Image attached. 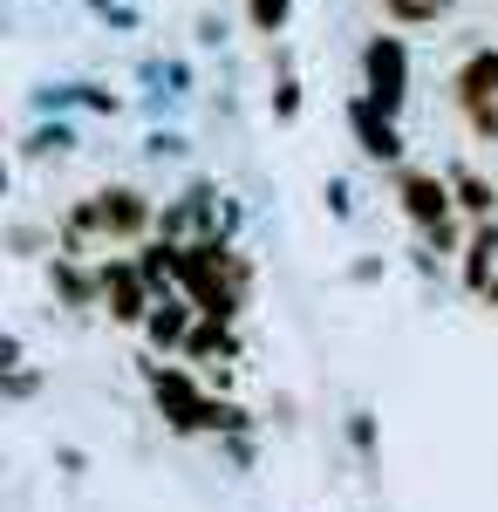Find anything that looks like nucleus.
I'll return each instance as SVG.
<instances>
[{"mask_svg":"<svg viewBox=\"0 0 498 512\" xmlns=\"http://www.w3.org/2000/svg\"><path fill=\"white\" fill-rule=\"evenodd\" d=\"M178 287L192 294L198 315L232 321L239 308H246L253 267H246V253H232L219 233H198V239H178Z\"/></svg>","mask_w":498,"mask_h":512,"instance_id":"nucleus-1","label":"nucleus"},{"mask_svg":"<svg viewBox=\"0 0 498 512\" xmlns=\"http://www.w3.org/2000/svg\"><path fill=\"white\" fill-rule=\"evenodd\" d=\"M157 226L151 198L137 192V185H103V192H89L62 219V253H89V239H110V246H137V239Z\"/></svg>","mask_w":498,"mask_h":512,"instance_id":"nucleus-2","label":"nucleus"},{"mask_svg":"<svg viewBox=\"0 0 498 512\" xmlns=\"http://www.w3.org/2000/svg\"><path fill=\"white\" fill-rule=\"evenodd\" d=\"M362 96L389 117H403V103H410V48H403V35L362 41Z\"/></svg>","mask_w":498,"mask_h":512,"instance_id":"nucleus-3","label":"nucleus"},{"mask_svg":"<svg viewBox=\"0 0 498 512\" xmlns=\"http://www.w3.org/2000/svg\"><path fill=\"white\" fill-rule=\"evenodd\" d=\"M396 205H403V219H410L423 239L458 219V192H451V178H437V171H423V164H403V171H396Z\"/></svg>","mask_w":498,"mask_h":512,"instance_id":"nucleus-4","label":"nucleus"},{"mask_svg":"<svg viewBox=\"0 0 498 512\" xmlns=\"http://www.w3.org/2000/svg\"><path fill=\"white\" fill-rule=\"evenodd\" d=\"M151 396H157V410H164V424L171 431H205V403L212 396L192 383V369H178V362H151Z\"/></svg>","mask_w":498,"mask_h":512,"instance_id":"nucleus-5","label":"nucleus"},{"mask_svg":"<svg viewBox=\"0 0 498 512\" xmlns=\"http://www.w3.org/2000/svg\"><path fill=\"white\" fill-rule=\"evenodd\" d=\"M96 274H103V308H110V321H123V328H144V321H151L157 287L144 280L137 260H103Z\"/></svg>","mask_w":498,"mask_h":512,"instance_id":"nucleus-6","label":"nucleus"},{"mask_svg":"<svg viewBox=\"0 0 498 512\" xmlns=\"http://www.w3.org/2000/svg\"><path fill=\"white\" fill-rule=\"evenodd\" d=\"M348 130H355V144H362L376 164H396V158H403V130H396V117H389V110H376L369 96H355V103H348Z\"/></svg>","mask_w":498,"mask_h":512,"instance_id":"nucleus-7","label":"nucleus"},{"mask_svg":"<svg viewBox=\"0 0 498 512\" xmlns=\"http://www.w3.org/2000/svg\"><path fill=\"white\" fill-rule=\"evenodd\" d=\"M451 96H458V110L498 103V48H471V55H464L458 76H451Z\"/></svg>","mask_w":498,"mask_h":512,"instance_id":"nucleus-8","label":"nucleus"},{"mask_svg":"<svg viewBox=\"0 0 498 512\" xmlns=\"http://www.w3.org/2000/svg\"><path fill=\"white\" fill-rule=\"evenodd\" d=\"M498 274V219H471V239H464V287L485 294Z\"/></svg>","mask_w":498,"mask_h":512,"instance_id":"nucleus-9","label":"nucleus"},{"mask_svg":"<svg viewBox=\"0 0 498 512\" xmlns=\"http://www.w3.org/2000/svg\"><path fill=\"white\" fill-rule=\"evenodd\" d=\"M192 315H198V308H185L178 294H157V308H151V321H144V335H151L157 349H185V335H192Z\"/></svg>","mask_w":498,"mask_h":512,"instance_id":"nucleus-10","label":"nucleus"},{"mask_svg":"<svg viewBox=\"0 0 498 512\" xmlns=\"http://www.w3.org/2000/svg\"><path fill=\"white\" fill-rule=\"evenodd\" d=\"M451 192H458V212H464V219H492L498 192H492V178H478L471 164H458V171H451Z\"/></svg>","mask_w":498,"mask_h":512,"instance_id":"nucleus-11","label":"nucleus"},{"mask_svg":"<svg viewBox=\"0 0 498 512\" xmlns=\"http://www.w3.org/2000/svg\"><path fill=\"white\" fill-rule=\"evenodd\" d=\"M185 355H192V362H205V355H239V342H232V321L198 315L192 335H185Z\"/></svg>","mask_w":498,"mask_h":512,"instance_id":"nucleus-12","label":"nucleus"},{"mask_svg":"<svg viewBox=\"0 0 498 512\" xmlns=\"http://www.w3.org/2000/svg\"><path fill=\"white\" fill-rule=\"evenodd\" d=\"M376 7H383V21H396V28H437L451 14V0H376Z\"/></svg>","mask_w":498,"mask_h":512,"instance_id":"nucleus-13","label":"nucleus"},{"mask_svg":"<svg viewBox=\"0 0 498 512\" xmlns=\"http://www.w3.org/2000/svg\"><path fill=\"white\" fill-rule=\"evenodd\" d=\"M287 14H294V0H246L253 35H280V28H287Z\"/></svg>","mask_w":498,"mask_h":512,"instance_id":"nucleus-14","label":"nucleus"},{"mask_svg":"<svg viewBox=\"0 0 498 512\" xmlns=\"http://www.w3.org/2000/svg\"><path fill=\"white\" fill-rule=\"evenodd\" d=\"M464 123H471V137L498 144V103H471V110H464Z\"/></svg>","mask_w":498,"mask_h":512,"instance_id":"nucleus-15","label":"nucleus"},{"mask_svg":"<svg viewBox=\"0 0 498 512\" xmlns=\"http://www.w3.org/2000/svg\"><path fill=\"white\" fill-rule=\"evenodd\" d=\"M205 431H246V410L239 403H205Z\"/></svg>","mask_w":498,"mask_h":512,"instance_id":"nucleus-16","label":"nucleus"},{"mask_svg":"<svg viewBox=\"0 0 498 512\" xmlns=\"http://www.w3.org/2000/svg\"><path fill=\"white\" fill-rule=\"evenodd\" d=\"M273 110H280V117H287V123L301 117V82H294V76L280 82V96H273Z\"/></svg>","mask_w":498,"mask_h":512,"instance_id":"nucleus-17","label":"nucleus"},{"mask_svg":"<svg viewBox=\"0 0 498 512\" xmlns=\"http://www.w3.org/2000/svg\"><path fill=\"white\" fill-rule=\"evenodd\" d=\"M485 301H492V308H498V274H492V287H485Z\"/></svg>","mask_w":498,"mask_h":512,"instance_id":"nucleus-18","label":"nucleus"}]
</instances>
